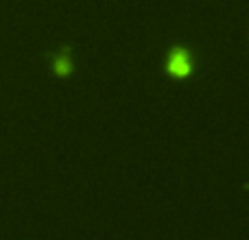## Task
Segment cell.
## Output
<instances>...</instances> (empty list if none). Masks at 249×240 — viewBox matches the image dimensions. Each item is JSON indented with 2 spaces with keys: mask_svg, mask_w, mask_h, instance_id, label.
Masks as SVG:
<instances>
[{
  "mask_svg": "<svg viewBox=\"0 0 249 240\" xmlns=\"http://www.w3.org/2000/svg\"><path fill=\"white\" fill-rule=\"evenodd\" d=\"M171 70L175 74H186L190 70V59L186 57V52H181V51H177L175 55H173V59H171Z\"/></svg>",
  "mask_w": 249,
  "mask_h": 240,
  "instance_id": "cell-1",
  "label": "cell"
},
{
  "mask_svg": "<svg viewBox=\"0 0 249 240\" xmlns=\"http://www.w3.org/2000/svg\"><path fill=\"white\" fill-rule=\"evenodd\" d=\"M55 70L57 74H68L70 72V57H68V48L64 51V55L55 59Z\"/></svg>",
  "mask_w": 249,
  "mask_h": 240,
  "instance_id": "cell-2",
  "label": "cell"
}]
</instances>
